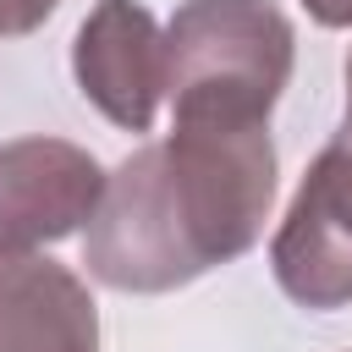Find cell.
I'll return each instance as SVG.
<instances>
[{
	"mask_svg": "<svg viewBox=\"0 0 352 352\" xmlns=\"http://www.w3.org/2000/svg\"><path fill=\"white\" fill-rule=\"evenodd\" d=\"M104 192V165L66 138L0 143V253H38L88 226Z\"/></svg>",
	"mask_w": 352,
	"mask_h": 352,
	"instance_id": "cell-4",
	"label": "cell"
},
{
	"mask_svg": "<svg viewBox=\"0 0 352 352\" xmlns=\"http://www.w3.org/2000/svg\"><path fill=\"white\" fill-rule=\"evenodd\" d=\"M0 352H99L94 292L50 253H0Z\"/></svg>",
	"mask_w": 352,
	"mask_h": 352,
	"instance_id": "cell-6",
	"label": "cell"
},
{
	"mask_svg": "<svg viewBox=\"0 0 352 352\" xmlns=\"http://www.w3.org/2000/svg\"><path fill=\"white\" fill-rule=\"evenodd\" d=\"M297 33L275 0H182L165 28L176 121H270L292 82Z\"/></svg>",
	"mask_w": 352,
	"mask_h": 352,
	"instance_id": "cell-2",
	"label": "cell"
},
{
	"mask_svg": "<svg viewBox=\"0 0 352 352\" xmlns=\"http://www.w3.org/2000/svg\"><path fill=\"white\" fill-rule=\"evenodd\" d=\"M60 0H0V38H22L55 16Z\"/></svg>",
	"mask_w": 352,
	"mask_h": 352,
	"instance_id": "cell-7",
	"label": "cell"
},
{
	"mask_svg": "<svg viewBox=\"0 0 352 352\" xmlns=\"http://www.w3.org/2000/svg\"><path fill=\"white\" fill-rule=\"evenodd\" d=\"M275 204L270 121H176L126 154L88 214L82 264L110 292H176L242 258Z\"/></svg>",
	"mask_w": 352,
	"mask_h": 352,
	"instance_id": "cell-1",
	"label": "cell"
},
{
	"mask_svg": "<svg viewBox=\"0 0 352 352\" xmlns=\"http://www.w3.org/2000/svg\"><path fill=\"white\" fill-rule=\"evenodd\" d=\"M319 28H352V0H302Z\"/></svg>",
	"mask_w": 352,
	"mask_h": 352,
	"instance_id": "cell-8",
	"label": "cell"
},
{
	"mask_svg": "<svg viewBox=\"0 0 352 352\" xmlns=\"http://www.w3.org/2000/svg\"><path fill=\"white\" fill-rule=\"evenodd\" d=\"M341 132L352 138V55H346V121H341Z\"/></svg>",
	"mask_w": 352,
	"mask_h": 352,
	"instance_id": "cell-9",
	"label": "cell"
},
{
	"mask_svg": "<svg viewBox=\"0 0 352 352\" xmlns=\"http://www.w3.org/2000/svg\"><path fill=\"white\" fill-rule=\"evenodd\" d=\"M275 286L314 314L352 302V138L336 132L308 176L297 182L275 242H270Z\"/></svg>",
	"mask_w": 352,
	"mask_h": 352,
	"instance_id": "cell-3",
	"label": "cell"
},
{
	"mask_svg": "<svg viewBox=\"0 0 352 352\" xmlns=\"http://www.w3.org/2000/svg\"><path fill=\"white\" fill-rule=\"evenodd\" d=\"M82 99L121 132H148L165 99V28L143 0H99L72 44Z\"/></svg>",
	"mask_w": 352,
	"mask_h": 352,
	"instance_id": "cell-5",
	"label": "cell"
}]
</instances>
